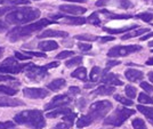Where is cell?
I'll return each mask as SVG.
<instances>
[{
	"label": "cell",
	"mask_w": 153,
	"mask_h": 129,
	"mask_svg": "<svg viewBox=\"0 0 153 129\" xmlns=\"http://www.w3.org/2000/svg\"><path fill=\"white\" fill-rule=\"evenodd\" d=\"M112 40H114V37H103V38H101V41H102V42L112 41Z\"/></svg>",
	"instance_id": "cell-54"
},
{
	"label": "cell",
	"mask_w": 153,
	"mask_h": 129,
	"mask_svg": "<svg viewBox=\"0 0 153 129\" xmlns=\"http://www.w3.org/2000/svg\"><path fill=\"white\" fill-rule=\"evenodd\" d=\"M25 54L31 55V56H36V57H46L44 53H36V52H25Z\"/></svg>",
	"instance_id": "cell-48"
},
{
	"label": "cell",
	"mask_w": 153,
	"mask_h": 129,
	"mask_svg": "<svg viewBox=\"0 0 153 129\" xmlns=\"http://www.w3.org/2000/svg\"><path fill=\"white\" fill-rule=\"evenodd\" d=\"M40 10L37 8H16L6 15V21L10 24H26L40 17Z\"/></svg>",
	"instance_id": "cell-3"
},
{
	"label": "cell",
	"mask_w": 153,
	"mask_h": 129,
	"mask_svg": "<svg viewBox=\"0 0 153 129\" xmlns=\"http://www.w3.org/2000/svg\"><path fill=\"white\" fill-rule=\"evenodd\" d=\"M55 22L51 21L48 19H41L37 21V22H33L31 24H27L25 26H17V27H14L13 30H10L8 34H7V38L10 42H16L21 39H24L30 37L31 34H33L37 31H40L41 29H44L45 26L54 24Z\"/></svg>",
	"instance_id": "cell-1"
},
{
	"label": "cell",
	"mask_w": 153,
	"mask_h": 129,
	"mask_svg": "<svg viewBox=\"0 0 153 129\" xmlns=\"http://www.w3.org/2000/svg\"><path fill=\"white\" fill-rule=\"evenodd\" d=\"M65 85H66V81L64 80V79H55V80H53L51 82L47 85V87H48V89H51L53 91H56V90H59V89H62L63 87H65Z\"/></svg>",
	"instance_id": "cell-19"
},
{
	"label": "cell",
	"mask_w": 153,
	"mask_h": 129,
	"mask_svg": "<svg viewBox=\"0 0 153 129\" xmlns=\"http://www.w3.org/2000/svg\"><path fill=\"white\" fill-rule=\"evenodd\" d=\"M65 1H71V2H86V0H65Z\"/></svg>",
	"instance_id": "cell-56"
},
{
	"label": "cell",
	"mask_w": 153,
	"mask_h": 129,
	"mask_svg": "<svg viewBox=\"0 0 153 129\" xmlns=\"http://www.w3.org/2000/svg\"><path fill=\"white\" fill-rule=\"evenodd\" d=\"M133 114H135V110H129V109H126V108H119L111 116H108L104 120V125L119 127Z\"/></svg>",
	"instance_id": "cell-4"
},
{
	"label": "cell",
	"mask_w": 153,
	"mask_h": 129,
	"mask_svg": "<svg viewBox=\"0 0 153 129\" xmlns=\"http://www.w3.org/2000/svg\"><path fill=\"white\" fill-rule=\"evenodd\" d=\"M38 48L44 50V52H51L58 48V44L54 40H46V41H40L38 44Z\"/></svg>",
	"instance_id": "cell-17"
},
{
	"label": "cell",
	"mask_w": 153,
	"mask_h": 129,
	"mask_svg": "<svg viewBox=\"0 0 153 129\" xmlns=\"http://www.w3.org/2000/svg\"><path fill=\"white\" fill-rule=\"evenodd\" d=\"M102 74L103 73H102L101 67H98V66H94V67L91 69V71H90V76H89L90 81H91V82H96Z\"/></svg>",
	"instance_id": "cell-25"
},
{
	"label": "cell",
	"mask_w": 153,
	"mask_h": 129,
	"mask_svg": "<svg viewBox=\"0 0 153 129\" xmlns=\"http://www.w3.org/2000/svg\"><path fill=\"white\" fill-rule=\"evenodd\" d=\"M140 87H142L145 91H147V93H152L153 91L152 85H150L149 82H145V81H142V82H140Z\"/></svg>",
	"instance_id": "cell-42"
},
{
	"label": "cell",
	"mask_w": 153,
	"mask_h": 129,
	"mask_svg": "<svg viewBox=\"0 0 153 129\" xmlns=\"http://www.w3.org/2000/svg\"><path fill=\"white\" fill-rule=\"evenodd\" d=\"M136 27H138L137 25H131V26H126V27H122V29H110V27H103V31L111 34H118V33H123L130 31V30H134Z\"/></svg>",
	"instance_id": "cell-22"
},
{
	"label": "cell",
	"mask_w": 153,
	"mask_h": 129,
	"mask_svg": "<svg viewBox=\"0 0 153 129\" xmlns=\"http://www.w3.org/2000/svg\"><path fill=\"white\" fill-rule=\"evenodd\" d=\"M137 110L146 116L147 120L153 125V108H147V106L140 104V105H137Z\"/></svg>",
	"instance_id": "cell-20"
},
{
	"label": "cell",
	"mask_w": 153,
	"mask_h": 129,
	"mask_svg": "<svg viewBox=\"0 0 153 129\" xmlns=\"http://www.w3.org/2000/svg\"><path fill=\"white\" fill-rule=\"evenodd\" d=\"M14 9H16V8H12V7H1V8H0V16L5 15V14L8 13V12H12Z\"/></svg>",
	"instance_id": "cell-47"
},
{
	"label": "cell",
	"mask_w": 153,
	"mask_h": 129,
	"mask_svg": "<svg viewBox=\"0 0 153 129\" xmlns=\"http://www.w3.org/2000/svg\"><path fill=\"white\" fill-rule=\"evenodd\" d=\"M114 99L118 101V102H120V103L123 104V105H127V106L133 105V101H131L130 98H126V97L121 96V95H114Z\"/></svg>",
	"instance_id": "cell-33"
},
{
	"label": "cell",
	"mask_w": 153,
	"mask_h": 129,
	"mask_svg": "<svg viewBox=\"0 0 153 129\" xmlns=\"http://www.w3.org/2000/svg\"><path fill=\"white\" fill-rule=\"evenodd\" d=\"M151 37H153V32L149 33V34H146V36H143V37H140V41H145V40H147V39H150Z\"/></svg>",
	"instance_id": "cell-53"
},
{
	"label": "cell",
	"mask_w": 153,
	"mask_h": 129,
	"mask_svg": "<svg viewBox=\"0 0 153 129\" xmlns=\"http://www.w3.org/2000/svg\"><path fill=\"white\" fill-rule=\"evenodd\" d=\"M58 9L63 13L72 14V15H82L87 10L85 7L76 6V5H61L58 7Z\"/></svg>",
	"instance_id": "cell-10"
},
{
	"label": "cell",
	"mask_w": 153,
	"mask_h": 129,
	"mask_svg": "<svg viewBox=\"0 0 153 129\" xmlns=\"http://www.w3.org/2000/svg\"><path fill=\"white\" fill-rule=\"evenodd\" d=\"M115 91V88L113 86H108V85H104V86H101L98 87L95 90V95H102V96H105V95H112Z\"/></svg>",
	"instance_id": "cell-18"
},
{
	"label": "cell",
	"mask_w": 153,
	"mask_h": 129,
	"mask_svg": "<svg viewBox=\"0 0 153 129\" xmlns=\"http://www.w3.org/2000/svg\"><path fill=\"white\" fill-rule=\"evenodd\" d=\"M87 22L90 23V24H93V25H100V24H101V19H100V17H98L97 13L91 14L89 17L87 19Z\"/></svg>",
	"instance_id": "cell-35"
},
{
	"label": "cell",
	"mask_w": 153,
	"mask_h": 129,
	"mask_svg": "<svg viewBox=\"0 0 153 129\" xmlns=\"http://www.w3.org/2000/svg\"><path fill=\"white\" fill-rule=\"evenodd\" d=\"M147 31H149L147 29H138L137 31L130 33V34H125L123 37H121V39H122V40H126V39H130V38H133V37H138V36L144 34V33L147 32Z\"/></svg>",
	"instance_id": "cell-29"
},
{
	"label": "cell",
	"mask_w": 153,
	"mask_h": 129,
	"mask_svg": "<svg viewBox=\"0 0 153 129\" xmlns=\"http://www.w3.org/2000/svg\"><path fill=\"white\" fill-rule=\"evenodd\" d=\"M131 15H118V14H110L108 19H131Z\"/></svg>",
	"instance_id": "cell-38"
},
{
	"label": "cell",
	"mask_w": 153,
	"mask_h": 129,
	"mask_svg": "<svg viewBox=\"0 0 153 129\" xmlns=\"http://www.w3.org/2000/svg\"><path fill=\"white\" fill-rule=\"evenodd\" d=\"M15 122L23 125L31 129H42L46 126V120L42 112L39 110L22 111L14 116Z\"/></svg>",
	"instance_id": "cell-2"
},
{
	"label": "cell",
	"mask_w": 153,
	"mask_h": 129,
	"mask_svg": "<svg viewBox=\"0 0 153 129\" xmlns=\"http://www.w3.org/2000/svg\"><path fill=\"white\" fill-rule=\"evenodd\" d=\"M15 57L19 58V59H22V61H25V59H30L31 58V55H27V54H23L21 52H15L14 53Z\"/></svg>",
	"instance_id": "cell-41"
},
{
	"label": "cell",
	"mask_w": 153,
	"mask_h": 129,
	"mask_svg": "<svg viewBox=\"0 0 153 129\" xmlns=\"http://www.w3.org/2000/svg\"><path fill=\"white\" fill-rule=\"evenodd\" d=\"M120 6L123 7L125 9H127V8L131 6V2L129 0H120Z\"/></svg>",
	"instance_id": "cell-49"
},
{
	"label": "cell",
	"mask_w": 153,
	"mask_h": 129,
	"mask_svg": "<svg viewBox=\"0 0 153 129\" xmlns=\"http://www.w3.org/2000/svg\"><path fill=\"white\" fill-rule=\"evenodd\" d=\"M25 74L32 81H40L48 76L47 66H37L33 64H27L25 69Z\"/></svg>",
	"instance_id": "cell-6"
},
{
	"label": "cell",
	"mask_w": 153,
	"mask_h": 129,
	"mask_svg": "<svg viewBox=\"0 0 153 129\" xmlns=\"http://www.w3.org/2000/svg\"><path fill=\"white\" fill-rule=\"evenodd\" d=\"M2 53H4V48H2V47H0V55H1Z\"/></svg>",
	"instance_id": "cell-60"
},
{
	"label": "cell",
	"mask_w": 153,
	"mask_h": 129,
	"mask_svg": "<svg viewBox=\"0 0 153 129\" xmlns=\"http://www.w3.org/2000/svg\"><path fill=\"white\" fill-rule=\"evenodd\" d=\"M5 2V0H0V4H4Z\"/></svg>",
	"instance_id": "cell-61"
},
{
	"label": "cell",
	"mask_w": 153,
	"mask_h": 129,
	"mask_svg": "<svg viewBox=\"0 0 153 129\" xmlns=\"http://www.w3.org/2000/svg\"><path fill=\"white\" fill-rule=\"evenodd\" d=\"M71 77L80 79V80H86L87 79V70L85 67H78L76 71L71 73Z\"/></svg>",
	"instance_id": "cell-24"
},
{
	"label": "cell",
	"mask_w": 153,
	"mask_h": 129,
	"mask_svg": "<svg viewBox=\"0 0 153 129\" xmlns=\"http://www.w3.org/2000/svg\"><path fill=\"white\" fill-rule=\"evenodd\" d=\"M135 17H136V19H142V21H144V22H151V21L153 19V14H151V13H140V14L135 15Z\"/></svg>",
	"instance_id": "cell-34"
},
{
	"label": "cell",
	"mask_w": 153,
	"mask_h": 129,
	"mask_svg": "<svg viewBox=\"0 0 153 129\" xmlns=\"http://www.w3.org/2000/svg\"><path fill=\"white\" fill-rule=\"evenodd\" d=\"M125 91H126V95H127L130 99H133V98H135L136 97V94H137V89L135 88V87H133V86H126V88H125Z\"/></svg>",
	"instance_id": "cell-31"
},
{
	"label": "cell",
	"mask_w": 153,
	"mask_h": 129,
	"mask_svg": "<svg viewBox=\"0 0 153 129\" xmlns=\"http://www.w3.org/2000/svg\"><path fill=\"white\" fill-rule=\"evenodd\" d=\"M146 65H153V57H151L150 59L146 61Z\"/></svg>",
	"instance_id": "cell-57"
},
{
	"label": "cell",
	"mask_w": 153,
	"mask_h": 129,
	"mask_svg": "<svg viewBox=\"0 0 153 129\" xmlns=\"http://www.w3.org/2000/svg\"><path fill=\"white\" fill-rule=\"evenodd\" d=\"M76 113H72V112L63 116L64 121H65V122H68L70 126H72V125H73V122H74V119H76Z\"/></svg>",
	"instance_id": "cell-36"
},
{
	"label": "cell",
	"mask_w": 153,
	"mask_h": 129,
	"mask_svg": "<svg viewBox=\"0 0 153 129\" xmlns=\"http://www.w3.org/2000/svg\"><path fill=\"white\" fill-rule=\"evenodd\" d=\"M23 95L32 99H40V98H45L48 96L49 91H47L44 88H24Z\"/></svg>",
	"instance_id": "cell-9"
},
{
	"label": "cell",
	"mask_w": 153,
	"mask_h": 129,
	"mask_svg": "<svg viewBox=\"0 0 153 129\" xmlns=\"http://www.w3.org/2000/svg\"><path fill=\"white\" fill-rule=\"evenodd\" d=\"M5 2L12 4V5H29L30 0H5Z\"/></svg>",
	"instance_id": "cell-40"
},
{
	"label": "cell",
	"mask_w": 153,
	"mask_h": 129,
	"mask_svg": "<svg viewBox=\"0 0 153 129\" xmlns=\"http://www.w3.org/2000/svg\"><path fill=\"white\" fill-rule=\"evenodd\" d=\"M54 19H61L62 23L65 24H72V25H82L87 22V19L83 17H70V16H58V15H54Z\"/></svg>",
	"instance_id": "cell-12"
},
{
	"label": "cell",
	"mask_w": 153,
	"mask_h": 129,
	"mask_svg": "<svg viewBox=\"0 0 153 129\" xmlns=\"http://www.w3.org/2000/svg\"><path fill=\"white\" fill-rule=\"evenodd\" d=\"M71 113V109L69 108H57V110H53L51 112L47 113V118H56L58 116H66Z\"/></svg>",
	"instance_id": "cell-21"
},
{
	"label": "cell",
	"mask_w": 153,
	"mask_h": 129,
	"mask_svg": "<svg viewBox=\"0 0 153 129\" xmlns=\"http://www.w3.org/2000/svg\"><path fill=\"white\" fill-rule=\"evenodd\" d=\"M48 37H56V38H66L69 37V33L65 31H56V30H45L38 36L39 39L48 38Z\"/></svg>",
	"instance_id": "cell-14"
},
{
	"label": "cell",
	"mask_w": 153,
	"mask_h": 129,
	"mask_svg": "<svg viewBox=\"0 0 153 129\" xmlns=\"http://www.w3.org/2000/svg\"><path fill=\"white\" fill-rule=\"evenodd\" d=\"M8 30V25H7V23H5L4 21H1L0 19V33L5 32Z\"/></svg>",
	"instance_id": "cell-51"
},
{
	"label": "cell",
	"mask_w": 153,
	"mask_h": 129,
	"mask_svg": "<svg viewBox=\"0 0 153 129\" xmlns=\"http://www.w3.org/2000/svg\"><path fill=\"white\" fill-rule=\"evenodd\" d=\"M71 102V97L68 95H58L55 96L51 101V103L46 104L45 110H53V109H57V108H62L64 105H68Z\"/></svg>",
	"instance_id": "cell-8"
},
{
	"label": "cell",
	"mask_w": 153,
	"mask_h": 129,
	"mask_svg": "<svg viewBox=\"0 0 153 129\" xmlns=\"http://www.w3.org/2000/svg\"><path fill=\"white\" fill-rule=\"evenodd\" d=\"M138 102L140 104H153V97L149 96L146 94H144V93H142L138 95Z\"/></svg>",
	"instance_id": "cell-30"
},
{
	"label": "cell",
	"mask_w": 153,
	"mask_h": 129,
	"mask_svg": "<svg viewBox=\"0 0 153 129\" xmlns=\"http://www.w3.org/2000/svg\"><path fill=\"white\" fill-rule=\"evenodd\" d=\"M70 127L71 126L69 123L64 121V122H62V123H58L57 126H56V129H70Z\"/></svg>",
	"instance_id": "cell-50"
},
{
	"label": "cell",
	"mask_w": 153,
	"mask_h": 129,
	"mask_svg": "<svg viewBox=\"0 0 153 129\" xmlns=\"http://www.w3.org/2000/svg\"><path fill=\"white\" fill-rule=\"evenodd\" d=\"M21 105H25V103L19 99H16V98L0 96V108H16V106H21Z\"/></svg>",
	"instance_id": "cell-11"
},
{
	"label": "cell",
	"mask_w": 153,
	"mask_h": 129,
	"mask_svg": "<svg viewBox=\"0 0 153 129\" xmlns=\"http://www.w3.org/2000/svg\"><path fill=\"white\" fill-rule=\"evenodd\" d=\"M125 77L127 78L129 81L136 82V81H140L143 79V72L136 70V69H128L127 71L125 72Z\"/></svg>",
	"instance_id": "cell-15"
},
{
	"label": "cell",
	"mask_w": 153,
	"mask_h": 129,
	"mask_svg": "<svg viewBox=\"0 0 153 129\" xmlns=\"http://www.w3.org/2000/svg\"><path fill=\"white\" fill-rule=\"evenodd\" d=\"M149 79H150L151 82H153V72H150V73H149Z\"/></svg>",
	"instance_id": "cell-58"
},
{
	"label": "cell",
	"mask_w": 153,
	"mask_h": 129,
	"mask_svg": "<svg viewBox=\"0 0 153 129\" xmlns=\"http://www.w3.org/2000/svg\"><path fill=\"white\" fill-rule=\"evenodd\" d=\"M74 38L76 40H81V41H96L98 37L93 36V34H76Z\"/></svg>",
	"instance_id": "cell-27"
},
{
	"label": "cell",
	"mask_w": 153,
	"mask_h": 129,
	"mask_svg": "<svg viewBox=\"0 0 153 129\" xmlns=\"http://www.w3.org/2000/svg\"><path fill=\"white\" fill-rule=\"evenodd\" d=\"M0 81H16V80L12 76H5V74H2L0 72Z\"/></svg>",
	"instance_id": "cell-46"
},
{
	"label": "cell",
	"mask_w": 153,
	"mask_h": 129,
	"mask_svg": "<svg viewBox=\"0 0 153 129\" xmlns=\"http://www.w3.org/2000/svg\"><path fill=\"white\" fill-rule=\"evenodd\" d=\"M131 125H133L134 129H147L145 122H144L142 119H140V118L134 119V120H133V122H131Z\"/></svg>",
	"instance_id": "cell-32"
},
{
	"label": "cell",
	"mask_w": 153,
	"mask_h": 129,
	"mask_svg": "<svg viewBox=\"0 0 153 129\" xmlns=\"http://www.w3.org/2000/svg\"><path fill=\"white\" fill-rule=\"evenodd\" d=\"M16 123L13 121H5V122H0V129H13L15 128Z\"/></svg>",
	"instance_id": "cell-39"
},
{
	"label": "cell",
	"mask_w": 153,
	"mask_h": 129,
	"mask_svg": "<svg viewBox=\"0 0 153 129\" xmlns=\"http://www.w3.org/2000/svg\"><path fill=\"white\" fill-rule=\"evenodd\" d=\"M93 121H94V120H93L88 114H87V116H82L80 119H78V121H76V127H78V128L87 127V126L91 125Z\"/></svg>",
	"instance_id": "cell-23"
},
{
	"label": "cell",
	"mask_w": 153,
	"mask_h": 129,
	"mask_svg": "<svg viewBox=\"0 0 153 129\" xmlns=\"http://www.w3.org/2000/svg\"><path fill=\"white\" fill-rule=\"evenodd\" d=\"M102 82L105 85H112V86H122V82L120 79H118V77L113 74V73H105L104 77L102 78Z\"/></svg>",
	"instance_id": "cell-16"
},
{
	"label": "cell",
	"mask_w": 153,
	"mask_h": 129,
	"mask_svg": "<svg viewBox=\"0 0 153 129\" xmlns=\"http://www.w3.org/2000/svg\"><path fill=\"white\" fill-rule=\"evenodd\" d=\"M2 65H14V64H17V61L15 59V58H13V57H8V58H6L2 63H1Z\"/></svg>",
	"instance_id": "cell-45"
},
{
	"label": "cell",
	"mask_w": 153,
	"mask_h": 129,
	"mask_svg": "<svg viewBox=\"0 0 153 129\" xmlns=\"http://www.w3.org/2000/svg\"><path fill=\"white\" fill-rule=\"evenodd\" d=\"M119 64H121L119 61H110V62H108V64H106V69H105V71H104V74H105V73H106L111 67L117 66V65H119Z\"/></svg>",
	"instance_id": "cell-44"
},
{
	"label": "cell",
	"mask_w": 153,
	"mask_h": 129,
	"mask_svg": "<svg viewBox=\"0 0 153 129\" xmlns=\"http://www.w3.org/2000/svg\"><path fill=\"white\" fill-rule=\"evenodd\" d=\"M70 93L72 95H78V94H80V88L79 87H70Z\"/></svg>",
	"instance_id": "cell-52"
},
{
	"label": "cell",
	"mask_w": 153,
	"mask_h": 129,
	"mask_svg": "<svg viewBox=\"0 0 153 129\" xmlns=\"http://www.w3.org/2000/svg\"><path fill=\"white\" fill-rule=\"evenodd\" d=\"M78 48L81 50V52H88L91 49V45L89 44H83V42H80V44H78Z\"/></svg>",
	"instance_id": "cell-43"
},
{
	"label": "cell",
	"mask_w": 153,
	"mask_h": 129,
	"mask_svg": "<svg viewBox=\"0 0 153 129\" xmlns=\"http://www.w3.org/2000/svg\"><path fill=\"white\" fill-rule=\"evenodd\" d=\"M111 110H112V103L110 101H100L90 105L88 116L93 120H98L103 119Z\"/></svg>",
	"instance_id": "cell-5"
},
{
	"label": "cell",
	"mask_w": 153,
	"mask_h": 129,
	"mask_svg": "<svg viewBox=\"0 0 153 129\" xmlns=\"http://www.w3.org/2000/svg\"><path fill=\"white\" fill-rule=\"evenodd\" d=\"M140 49H142V47L137 45L117 46V47H113L108 50V57H123V56H127L131 53L140 52Z\"/></svg>",
	"instance_id": "cell-7"
},
{
	"label": "cell",
	"mask_w": 153,
	"mask_h": 129,
	"mask_svg": "<svg viewBox=\"0 0 153 129\" xmlns=\"http://www.w3.org/2000/svg\"><path fill=\"white\" fill-rule=\"evenodd\" d=\"M82 63V57L81 56H76V57L71 58L69 61H66V67H72V66H76V65H79Z\"/></svg>",
	"instance_id": "cell-28"
},
{
	"label": "cell",
	"mask_w": 153,
	"mask_h": 129,
	"mask_svg": "<svg viewBox=\"0 0 153 129\" xmlns=\"http://www.w3.org/2000/svg\"><path fill=\"white\" fill-rule=\"evenodd\" d=\"M0 94H4V95H7V96H12V95L17 94V89L8 87V86H0Z\"/></svg>",
	"instance_id": "cell-26"
},
{
	"label": "cell",
	"mask_w": 153,
	"mask_h": 129,
	"mask_svg": "<svg viewBox=\"0 0 153 129\" xmlns=\"http://www.w3.org/2000/svg\"><path fill=\"white\" fill-rule=\"evenodd\" d=\"M58 65H59V63H57V62H53V63L46 65V66H47V69H51V67H57Z\"/></svg>",
	"instance_id": "cell-55"
},
{
	"label": "cell",
	"mask_w": 153,
	"mask_h": 129,
	"mask_svg": "<svg viewBox=\"0 0 153 129\" xmlns=\"http://www.w3.org/2000/svg\"><path fill=\"white\" fill-rule=\"evenodd\" d=\"M72 55H74V52H72V50H64V52L59 53L58 55H56V58L57 59H64V58L70 57Z\"/></svg>",
	"instance_id": "cell-37"
},
{
	"label": "cell",
	"mask_w": 153,
	"mask_h": 129,
	"mask_svg": "<svg viewBox=\"0 0 153 129\" xmlns=\"http://www.w3.org/2000/svg\"><path fill=\"white\" fill-rule=\"evenodd\" d=\"M27 64H14V65H0V72L1 73H19L21 71L25 70Z\"/></svg>",
	"instance_id": "cell-13"
},
{
	"label": "cell",
	"mask_w": 153,
	"mask_h": 129,
	"mask_svg": "<svg viewBox=\"0 0 153 129\" xmlns=\"http://www.w3.org/2000/svg\"><path fill=\"white\" fill-rule=\"evenodd\" d=\"M149 46H150L151 48H153V40L151 41V42H149Z\"/></svg>",
	"instance_id": "cell-59"
}]
</instances>
